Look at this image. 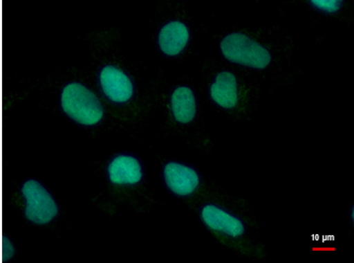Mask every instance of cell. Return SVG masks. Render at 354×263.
I'll return each instance as SVG.
<instances>
[{
    "mask_svg": "<svg viewBox=\"0 0 354 263\" xmlns=\"http://www.w3.org/2000/svg\"><path fill=\"white\" fill-rule=\"evenodd\" d=\"M199 218L216 239L239 257L259 263L268 260L266 247L261 241L255 224L224 201L203 203Z\"/></svg>",
    "mask_w": 354,
    "mask_h": 263,
    "instance_id": "cell-1",
    "label": "cell"
},
{
    "mask_svg": "<svg viewBox=\"0 0 354 263\" xmlns=\"http://www.w3.org/2000/svg\"><path fill=\"white\" fill-rule=\"evenodd\" d=\"M218 48L228 62L256 71H270L277 65L274 51L255 36L243 31H232L222 36Z\"/></svg>",
    "mask_w": 354,
    "mask_h": 263,
    "instance_id": "cell-2",
    "label": "cell"
},
{
    "mask_svg": "<svg viewBox=\"0 0 354 263\" xmlns=\"http://www.w3.org/2000/svg\"><path fill=\"white\" fill-rule=\"evenodd\" d=\"M247 82L236 70L217 67L211 70L207 80V96L218 109L228 114H241L243 109L251 110L252 101L256 97L254 91L247 90Z\"/></svg>",
    "mask_w": 354,
    "mask_h": 263,
    "instance_id": "cell-3",
    "label": "cell"
},
{
    "mask_svg": "<svg viewBox=\"0 0 354 263\" xmlns=\"http://www.w3.org/2000/svg\"><path fill=\"white\" fill-rule=\"evenodd\" d=\"M60 105L66 116L82 126H97L105 114L97 95L82 82H68L63 87Z\"/></svg>",
    "mask_w": 354,
    "mask_h": 263,
    "instance_id": "cell-4",
    "label": "cell"
},
{
    "mask_svg": "<svg viewBox=\"0 0 354 263\" xmlns=\"http://www.w3.org/2000/svg\"><path fill=\"white\" fill-rule=\"evenodd\" d=\"M24 199V216L36 226L50 224L59 214V206L53 194L35 179H28L21 185Z\"/></svg>",
    "mask_w": 354,
    "mask_h": 263,
    "instance_id": "cell-5",
    "label": "cell"
},
{
    "mask_svg": "<svg viewBox=\"0 0 354 263\" xmlns=\"http://www.w3.org/2000/svg\"><path fill=\"white\" fill-rule=\"evenodd\" d=\"M162 176L167 190L180 197L194 196L203 184L201 174L194 167L175 161L163 165Z\"/></svg>",
    "mask_w": 354,
    "mask_h": 263,
    "instance_id": "cell-6",
    "label": "cell"
},
{
    "mask_svg": "<svg viewBox=\"0 0 354 263\" xmlns=\"http://www.w3.org/2000/svg\"><path fill=\"white\" fill-rule=\"evenodd\" d=\"M99 84L106 98L115 104H127L135 96L131 76L115 65H105L99 72Z\"/></svg>",
    "mask_w": 354,
    "mask_h": 263,
    "instance_id": "cell-7",
    "label": "cell"
},
{
    "mask_svg": "<svg viewBox=\"0 0 354 263\" xmlns=\"http://www.w3.org/2000/svg\"><path fill=\"white\" fill-rule=\"evenodd\" d=\"M107 176L113 185H138L143 180V165L136 156L131 154H118L108 164Z\"/></svg>",
    "mask_w": 354,
    "mask_h": 263,
    "instance_id": "cell-8",
    "label": "cell"
},
{
    "mask_svg": "<svg viewBox=\"0 0 354 263\" xmlns=\"http://www.w3.org/2000/svg\"><path fill=\"white\" fill-rule=\"evenodd\" d=\"M192 38L189 27L180 20H171L162 25L158 34V48L165 56H180L187 48Z\"/></svg>",
    "mask_w": 354,
    "mask_h": 263,
    "instance_id": "cell-9",
    "label": "cell"
},
{
    "mask_svg": "<svg viewBox=\"0 0 354 263\" xmlns=\"http://www.w3.org/2000/svg\"><path fill=\"white\" fill-rule=\"evenodd\" d=\"M169 110L174 120L180 125L194 123L198 114V102L194 89L187 84H180L171 93Z\"/></svg>",
    "mask_w": 354,
    "mask_h": 263,
    "instance_id": "cell-10",
    "label": "cell"
},
{
    "mask_svg": "<svg viewBox=\"0 0 354 263\" xmlns=\"http://www.w3.org/2000/svg\"><path fill=\"white\" fill-rule=\"evenodd\" d=\"M0 251H2L0 257L6 262H12L17 255L16 246L10 235H6V230H3V237H0Z\"/></svg>",
    "mask_w": 354,
    "mask_h": 263,
    "instance_id": "cell-11",
    "label": "cell"
},
{
    "mask_svg": "<svg viewBox=\"0 0 354 263\" xmlns=\"http://www.w3.org/2000/svg\"><path fill=\"white\" fill-rule=\"evenodd\" d=\"M310 4L326 14H336L342 8L343 2L341 0H315L310 1Z\"/></svg>",
    "mask_w": 354,
    "mask_h": 263,
    "instance_id": "cell-12",
    "label": "cell"
}]
</instances>
